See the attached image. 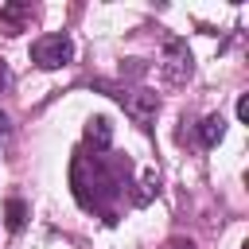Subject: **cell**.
<instances>
[{"label": "cell", "instance_id": "3957f363", "mask_svg": "<svg viewBox=\"0 0 249 249\" xmlns=\"http://www.w3.org/2000/svg\"><path fill=\"white\" fill-rule=\"evenodd\" d=\"M97 89H109V93H113V97H117V101L136 117V124H144V128L152 124L156 105H160V101H156V93H148V89H121V86H109V82H97Z\"/></svg>", "mask_w": 249, "mask_h": 249}, {"label": "cell", "instance_id": "7a4b0ae2", "mask_svg": "<svg viewBox=\"0 0 249 249\" xmlns=\"http://www.w3.org/2000/svg\"><path fill=\"white\" fill-rule=\"evenodd\" d=\"M74 58V43H70V35H43V39H35L31 43V62L35 66H43V70H58V66H66Z\"/></svg>", "mask_w": 249, "mask_h": 249}, {"label": "cell", "instance_id": "277c9868", "mask_svg": "<svg viewBox=\"0 0 249 249\" xmlns=\"http://www.w3.org/2000/svg\"><path fill=\"white\" fill-rule=\"evenodd\" d=\"M163 54H167V62H163V78H167L171 86L187 82V78H191V51H187V43L171 35V39L163 43Z\"/></svg>", "mask_w": 249, "mask_h": 249}, {"label": "cell", "instance_id": "52a82bcc", "mask_svg": "<svg viewBox=\"0 0 249 249\" xmlns=\"http://www.w3.org/2000/svg\"><path fill=\"white\" fill-rule=\"evenodd\" d=\"M222 132H226V121H222L218 113H210V117H202V124H198V144H202V148H214V144L222 140Z\"/></svg>", "mask_w": 249, "mask_h": 249}, {"label": "cell", "instance_id": "8992f818", "mask_svg": "<svg viewBox=\"0 0 249 249\" xmlns=\"http://www.w3.org/2000/svg\"><path fill=\"white\" fill-rule=\"evenodd\" d=\"M86 144H93V152H109V144H113V124H109L105 117H93V121L86 124Z\"/></svg>", "mask_w": 249, "mask_h": 249}, {"label": "cell", "instance_id": "8fae6325", "mask_svg": "<svg viewBox=\"0 0 249 249\" xmlns=\"http://www.w3.org/2000/svg\"><path fill=\"white\" fill-rule=\"evenodd\" d=\"M8 132H12V128H8V117H4V113H0V144H4V140H8Z\"/></svg>", "mask_w": 249, "mask_h": 249}, {"label": "cell", "instance_id": "9c48e42d", "mask_svg": "<svg viewBox=\"0 0 249 249\" xmlns=\"http://www.w3.org/2000/svg\"><path fill=\"white\" fill-rule=\"evenodd\" d=\"M152 195H156V171H148V175H144V183H140V195H136V202L144 206V202H148Z\"/></svg>", "mask_w": 249, "mask_h": 249}, {"label": "cell", "instance_id": "6da1fadb", "mask_svg": "<svg viewBox=\"0 0 249 249\" xmlns=\"http://www.w3.org/2000/svg\"><path fill=\"white\" fill-rule=\"evenodd\" d=\"M70 187L82 210H101L113 222V198H121L128 187V160H105L101 152L93 156L78 152L70 163Z\"/></svg>", "mask_w": 249, "mask_h": 249}, {"label": "cell", "instance_id": "5b68a950", "mask_svg": "<svg viewBox=\"0 0 249 249\" xmlns=\"http://www.w3.org/2000/svg\"><path fill=\"white\" fill-rule=\"evenodd\" d=\"M31 16H35L31 4H19V0H16V4H4V8H0V31H4V35H19V31L31 23Z\"/></svg>", "mask_w": 249, "mask_h": 249}, {"label": "cell", "instance_id": "ba28073f", "mask_svg": "<svg viewBox=\"0 0 249 249\" xmlns=\"http://www.w3.org/2000/svg\"><path fill=\"white\" fill-rule=\"evenodd\" d=\"M23 222H27L23 198H8V230H23Z\"/></svg>", "mask_w": 249, "mask_h": 249}, {"label": "cell", "instance_id": "7c38bea8", "mask_svg": "<svg viewBox=\"0 0 249 249\" xmlns=\"http://www.w3.org/2000/svg\"><path fill=\"white\" fill-rule=\"evenodd\" d=\"M167 249H195V245H191V241H171Z\"/></svg>", "mask_w": 249, "mask_h": 249}, {"label": "cell", "instance_id": "30bf717a", "mask_svg": "<svg viewBox=\"0 0 249 249\" xmlns=\"http://www.w3.org/2000/svg\"><path fill=\"white\" fill-rule=\"evenodd\" d=\"M237 117H241V121L249 117V97H237Z\"/></svg>", "mask_w": 249, "mask_h": 249}, {"label": "cell", "instance_id": "4fadbf2b", "mask_svg": "<svg viewBox=\"0 0 249 249\" xmlns=\"http://www.w3.org/2000/svg\"><path fill=\"white\" fill-rule=\"evenodd\" d=\"M0 86H8V70L4 66H0Z\"/></svg>", "mask_w": 249, "mask_h": 249}]
</instances>
